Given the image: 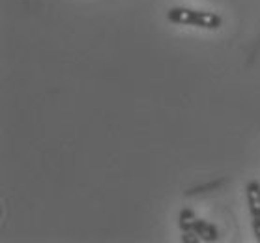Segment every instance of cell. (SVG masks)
Instances as JSON below:
<instances>
[{
    "label": "cell",
    "instance_id": "cell-1",
    "mask_svg": "<svg viewBox=\"0 0 260 243\" xmlns=\"http://www.w3.org/2000/svg\"><path fill=\"white\" fill-rule=\"evenodd\" d=\"M171 23L176 24H191V26H201L206 30H217L221 26V17L212 12H197L187 8H172L167 13Z\"/></svg>",
    "mask_w": 260,
    "mask_h": 243
},
{
    "label": "cell",
    "instance_id": "cell-2",
    "mask_svg": "<svg viewBox=\"0 0 260 243\" xmlns=\"http://www.w3.org/2000/svg\"><path fill=\"white\" fill-rule=\"evenodd\" d=\"M180 228L183 232L193 230L197 236L201 237V241H217L219 237L217 228L210 225V223H206V221L197 219L191 210H182L180 212Z\"/></svg>",
    "mask_w": 260,
    "mask_h": 243
},
{
    "label": "cell",
    "instance_id": "cell-4",
    "mask_svg": "<svg viewBox=\"0 0 260 243\" xmlns=\"http://www.w3.org/2000/svg\"><path fill=\"white\" fill-rule=\"evenodd\" d=\"M183 241H187V243H197V241H201V237L197 236L193 230H187V232H183V237H182Z\"/></svg>",
    "mask_w": 260,
    "mask_h": 243
},
{
    "label": "cell",
    "instance_id": "cell-3",
    "mask_svg": "<svg viewBox=\"0 0 260 243\" xmlns=\"http://www.w3.org/2000/svg\"><path fill=\"white\" fill-rule=\"evenodd\" d=\"M245 196H247L249 212H251V217H253L254 237L260 243V184L258 182H251L245 187Z\"/></svg>",
    "mask_w": 260,
    "mask_h": 243
}]
</instances>
